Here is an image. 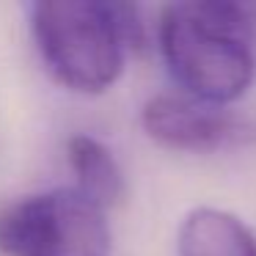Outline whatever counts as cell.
I'll use <instances>...</instances> for the list:
<instances>
[{"label":"cell","instance_id":"cell-1","mask_svg":"<svg viewBox=\"0 0 256 256\" xmlns=\"http://www.w3.org/2000/svg\"><path fill=\"white\" fill-rule=\"evenodd\" d=\"M157 47L188 96L226 108L256 80V0L168 3Z\"/></svg>","mask_w":256,"mask_h":256},{"label":"cell","instance_id":"cell-2","mask_svg":"<svg viewBox=\"0 0 256 256\" xmlns=\"http://www.w3.org/2000/svg\"><path fill=\"white\" fill-rule=\"evenodd\" d=\"M30 30L52 78L78 94L108 91L127 50L144 42L140 12L130 3L42 0L30 6Z\"/></svg>","mask_w":256,"mask_h":256},{"label":"cell","instance_id":"cell-3","mask_svg":"<svg viewBox=\"0 0 256 256\" xmlns=\"http://www.w3.org/2000/svg\"><path fill=\"white\" fill-rule=\"evenodd\" d=\"M108 210L78 188L30 193L0 210V250L6 256H110Z\"/></svg>","mask_w":256,"mask_h":256},{"label":"cell","instance_id":"cell-4","mask_svg":"<svg viewBox=\"0 0 256 256\" xmlns=\"http://www.w3.org/2000/svg\"><path fill=\"white\" fill-rule=\"evenodd\" d=\"M140 127L162 149L198 154L242 146L256 138V124L248 116L179 94L149 96L140 108Z\"/></svg>","mask_w":256,"mask_h":256},{"label":"cell","instance_id":"cell-5","mask_svg":"<svg viewBox=\"0 0 256 256\" xmlns=\"http://www.w3.org/2000/svg\"><path fill=\"white\" fill-rule=\"evenodd\" d=\"M179 256H256V234L234 212L196 206L179 223Z\"/></svg>","mask_w":256,"mask_h":256},{"label":"cell","instance_id":"cell-6","mask_svg":"<svg viewBox=\"0 0 256 256\" xmlns=\"http://www.w3.org/2000/svg\"><path fill=\"white\" fill-rule=\"evenodd\" d=\"M66 162L74 174V188L100 204L102 210H110L124 196V176L118 160L100 138L78 132L66 140Z\"/></svg>","mask_w":256,"mask_h":256}]
</instances>
